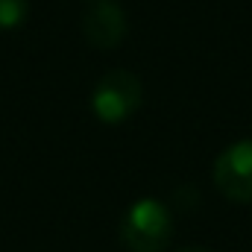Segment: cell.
<instances>
[{"instance_id": "obj_4", "label": "cell", "mask_w": 252, "mask_h": 252, "mask_svg": "<svg viewBox=\"0 0 252 252\" xmlns=\"http://www.w3.org/2000/svg\"><path fill=\"white\" fill-rule=\"evenodd\" d=\"M82 35L97 50H115L126 38V12L115 0H91L82 12Z\"/></svg>"}, {"instance_id": "obj_6", "label": "cell", "mask_w": 252, "mask_h": 252, "mask_svg": "<svg viewBox=\"0 0 252 252\" xmlns=\"http://www.w3.org/2000/svg\"><path fill=\"white\" fill-rule=\"evenodd\" d=\"M179 252H211V250H205V247H185V250H179Z\"/></svg>"}, {"instance_id": "obj_3", "label": "cell", "mask_w": 252, "mask_h": 252, "mask_svg": "<svg viewBox=\"0 0 252 252\" xmlns=\"http://www.w3.org/2000/svg\"><path fill=\"white\" fill-rule=\"evenodd\" d=\"M214 188L226 199L252 205V138L229 144L214 161Z\"/></svg>"}, {"instance_id": "obj_2", "label": "cell", "mask_w": 252, "mask_h": 252, "mask_svg": "<svg viewBox=\"0 0 252 252\" xmlns=\"http://www.w3.org/2000/svg\"><path fill=\"white\" fill-rule=\"evenodd\" d=\"M141 106V79L126 67H112L103 73L91 91V112L103 124H124Z\"/></svg>"}, {"instance_id": "obj_5", "label": "cell", "mask_w": 252, "mask_h": 252, "mask_svg": "<svg viewBox=\"0 0 252 252\" xmlns=\"http://www.w3.org/2000/svg\"><path fill=\"white\" fill-rule=\"evenodd\" d=\"M30 0H0V30H15L27 21Z\"/></svg>"}, {"instance_id": "obj_1", "label": "cell", "mask_w": 252, "mask_h": 252, "mask_svg": "<svg viewBox=\"0 0 252 252\" xmlns=\"http://www.w3.org/2000/svg\"><path fill=\"white\" fill-rule=\"evenodd\" d=\"M173 238L170 208L158 199H138L121 220V244L129 252H164Z\"/></svg>"}]
</instances>
